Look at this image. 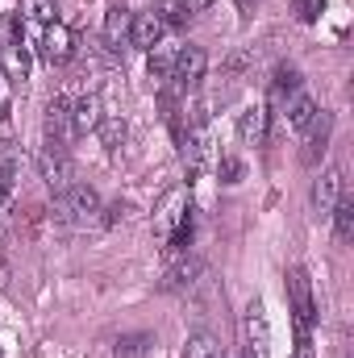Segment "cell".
<instances>
[{
	"instance_id": "obj_6",
	"label": "cell",
	"mask_w": 354,
	"mask_h": 358,
	"mask_svg": "<svg viewBox=\"0 0 354 358\" xmlns=\"http://www.w3.org/2000/svg\"><path fill=\"white\" fill-rule=\"evenodd\" d=\"M204 67H208L204 50L200 46H183L176 59H171V80H176L179 88H192V84L204 80Z\"/></svg>"
},
{
	"instance_id": "obj_25",
	"label": "cell",
	"mask_w": 354,
	"mask_h": 358,
	"mask_svg": "<svg viewBox=\"0 0 354 358\" xmlns=\"http://www.w3.org/2000/svg\"><path fill=\"white\" fill-rule=\"evenodd\" d=\"M321 4H325V0H296V17H300L304 25H313V21L321 17Z\"/></svg>"
},
{
	"instance_id": "obj_16",
	"label": "cell",
	"mask_w": 354,
	"mask_h": 358,
	"mask_svg": "<svg viewBox=\"0 0 354 358\" xmlns=\"http://www.w3.org/2000/svg\"><path fill=\"white\" fill-rule=\"evenodd\" d=\"M183 358H225V350H221V342H217L213 334H192Z\"/></svg>"
},
{
	"instance_id": "obj_11",
	"label": "cell",
	"mask_w": 354,
	"mask_h": 358,
	"mask_svg": "<svg viewBox=\"0 0 354 358\" xmlns=\"http://www.w3.org/2000/svg\"><path fill=\"white\" fill-rule=\"evenodd\" d=\"M267 121H271L267 104H250V108L238 117V138H242L246 146H263L267 142Z\"/></svg>"
},
{
	"instance_id": "obj_21",
	"label": "cell",
	"mask_w": 354,
	"mask_h": 358,
	"mask_svg": "<svg viewBox=\"0 0 354 358\" xmlns=\"http://www.w3.org/2000/svg\"><path fill=\"white\" fill-rule=\"evenodd\" d=\"M21 8H25V17L29 21H38V25H50V21H59L55 13V0H21Z\"/></svg>"
},
{
	"instance_id": "obj_10",
	"label": "cell",
	"mask_w": 354,
	"mask_h": 358,
	"mask_svg": "<svg viewBox=\"0 0 354 358\" xmlns=\"http://www.w3.org/2000/svg\"><path fill=\"white\" fill-rule=\"evenodd\" d=\"M100 117H104V108H100V96H80L76 104H71V134L76 138H88L96 134V125H100Z\"/></svg>"
},
{
	"instance_id": "obj_5",
	"label": "cell",
	"mask_w": 354,
	"mask_h": 358,
	"mask_svg": "<svg viewBox=\"0 0 354 358\" xmlns=\"http://www.w3.org/2000/svg\"><path fill=\"white\" fill-rule=\"evenodd\" d=\"M42 55L50 63H71L76 59V29L63 25V21H50L46 34H42Z\"/></svg>"
},
{
	"instance_id": "obj_8",
	"label": "cell",
	"mask_w": 354,
	"mask_h": 358,
	"mask_svg": "<svg viewBox=\"0 0 354 358\" xmlns=\"http://www.w3.org/2000/svg\"><path fill=\"white\" fill-rule=\"evenodd\" d=\"M63 213L76 217V221L96 217V213H100V196H96V187H88V183H71V187L63 192Z\"/></svg>"
},
{
	"instance_id": "obj_24",
	"label": "cell",
	"mask_w": 354,
	"mask_h": 358,
	"mask_svg": "<svg viewBox=\"0 0 354 358\" xmlns=\"http://www.w3.org/2000/svg\"><path fill=\"white\" fill-rule=\"evenodd\" d=\"M150 80H171V55L150 50Z\"/></svg>"
},
{
	"instance_id": "obj_30",
	"label": "cell",
	"mask_w": 354,
	"mask_h": 358,
	"mask_svg": "<svg viewBox=\"0 0 354 358\" xmlns=\"http://www.w3.org/2000/svg\"><path fill=\"white\" fill-rule=\"evenodd\" d=\"M234 4H238L242 13H250V8H255V0H234Z\"/></svg>"
},
{
	"instance_id": "obj_18",
	"label": "cell",
	"mask_w": 354,
	"mask_h": 358,
	"mask_svg": "<svg viewBox=\"0 0 354 358\" xmlns=\"http://www.w3.org/2000/svg\"><path fill=\"white\" fill-rule=\"evenodd\" d=\"M96 134H100V142H104V150H117V146L125 142V121H121V117H100V125H96Z\"/></svg>"
},
{
	"instance_id": "obj_2",
	"label": "cell",
	"mask_w": 354,
	"mask_h": 358,
	"mask_svg": "<svg viewBox=\"0 0 354 358\" xmlns=\"http://www.w3.org/2000/svg\"><path fill=\"white\" fill-rule=\"evenodd\" d=\"M288 296H292V313H296V355L309 358V329L317 321V304H313V283L309 271H292L288 275Z\"/></svg>"
},
{
	"instance_id": "obj_31",
	"label": "cell",
	"mask_w": 354,
	"mask_h": 358,
	"mask_svg": "<svg viewBox=\"0 0 354 358\" xmlns=\"http://www.w3.org/2000/svg\"><path fill=\"white\" fill-rule=\"evenodd\" d=\"M0 358H4V350H0Z\"/></svg>"
},
{
	"instance_id": "obj_23",
	"label": "cell",
	"mask_w": 354,
	"mask_h": 358,
	"mask_svg": "<svg viewBox=\"0 0 354 358\" xmlns=\"http://www.w3.org/2000/svg\"><path fill=\"white\" fill-rule=\"evenodd\" d=\"M300 88V71L296 67H279L275 71V96H288V92Z\"/></svg>"
},
{
	"instance_id": "obj_29",
	"label": "cell",
	"mask_w": 354,
	"mask_h": 358,
	"mask_svg": "<svg viewBox=\"0 0 354 358\" xmlns=\"http://www.w3.org/2000/svg\"><path fill=\"white\" fill-rule=\"evenodd\" d=\"M208 4H213V0H183V8H187V17H192V13H204Z\"/></svg>"
},
{
	"instance_id": "obj_17",
	"label": "cell",
	"mask_w": 354,
	"mask_h": 358,
	"mask_svg": "<svg viewBox=\"0 0 354 358\" xmlns=\"http://www.w3.org/2000/svg\"><path fill=\"white\" fill-rule=\"evenodd\" d=\"M309 129H313V134H309V150H304V159L317 163V155H321L325 142H330V113H317V121H313Z\"/></svg>"
},
{
	"instance_id": "obj_7",
	"label": "cell",
	"mask_w": 354,
	"mask_h": 358,
	"mask_svg": "<svg viewBox=\"0 0 354 358\" xmlns=\"http://www.w3.org/2000/svg\"><path fill=\"white\" fill-rule=\"evenodd\" d=\"M163 34H167V25H163L155 13H138V17H129V42H134L138 50H159Z\"/></svg>"
},
{
	"instance_id": "obj_22",
	"label": "cell",
	"mask_w": 354,
	"mask_h": 358,
	"mask_svg": "<svg viewBox=\"0 0 354 358\" xmlns=\"http://www.w3.org/2000/svg\"><path fill=\"white\" fill-rule=\"evenodd\" d=\"M146 346H150V338H146V334L121 338V342H117V358H142V355H146Z\"/></svg>"
},
{
	"instance_id": "obj_3",
	"label": "cell",
	"mask_w": 354,
	"mask_h": 358,
	"mask_svg": "<svg viewBox=\"0 0 354 358\" xmlns=\"http://www.w3.org/2000/svg\"><path fill=\"white\" fill-rule=\"evenodd\" d=\"M38 176H42V183H46L55 196H63V192L76 183V167H71V159H67L59 146H46V150H38Z\"/></svg>"
},
{
	"instance_id": "obj_14",
	"label": "cell",
	"mask_w": 354,
	"mask_h": 358,
	"mask_svg": "<svg viewBox=\"0 0 354 358\" xmlns=\"http://www.w3.org/2000/svg\"><path fill=\"white\" fill-rule=\"evenodd\" d=\"M0 67H4V76H8L13 84H25V80H29V55L21 50V42L4 46V55H0Z\"/></svg>"
},
{
	"instance_id": "obj_4",
	"label": "cell",
	"mask_w": 354,
	"mask_h": 358,
	"mask_svg": "<svg viewBox=\"0 0 354 358\" xmlns=\"http://www.w3.org/2000/svg\"><path fill=\"white\" fill-rule=\"evenodd\" d=\"M242 334H246V346L255 358L271 355V321H267L263 300H250L246 304V317H242Z\"/></svg>"
},
{
	"instance_id": "obj_19",
	"label": "cell",
	"mask_w": 354,
	"mask_h": 358,
	"mask_svg": "<svg viewBox=\"0 0 354 358\" xmlns=\"http://www.w3.org/2000/svg\"><path fill=\"white\" fill-rule=\"evenodd\" d=\"M121 38H129V17H125V8H108V21H104V42H108V46H117Z\"/></svg>"
},
{
	"instance_id": "obj_12",
	"label": "cell",
	"mask_w": 354,
	"mask_h": 358,
	"mask_svg": "<svg viewBox=\"0 0 354 358\" xmlns=\"http://www.w3.org/2000/svg\"><path fill=\"white\" fill-rule=\"evenodd\" d=\"M67 125H71V104H67V96H55L50 108H46V146H59L63 150Z\"/></svg>"
},
{
	"instance_id": "obj_20",
	"label": "cell",
	"mask_w": 354,
	"mask_h": 358,
	"mask_svg": "<svg viewBox=\"0 0 354 358\" xmlns=\"http://www.w3.org/2000/svg\"><path fill=\"white\" fill-rule=\"evenodd\" d=\"M150 13H155L163 25H183V21H187V8H183V0H159Z\"/></svg>"
},
{
	"instance_id": "obj_15",
	"label": "cell",
	"mask_w": 354,
	"mask_h": 358,
	"mask_svg": "<svg viewBox=\"0 0 354 358\" xmlns=\"http://www.w3.org/2000/svg\"><path fill=\"white\" fill-rule=\"evenodd\" d=\"M334 234H338V242H351L354 238V200L351 196H342L338 204H334Z\"/></svg>"
},
{
	"instance_id": "obj_28",
	"label": "cell",
	"mask_w": 354,
	"mask_h": 358,
	"mask_svg": "<svg viewBox=\"0 0 354 358\" xmlns=\"http://www.w3.org/2000/svg\"><path fill=\"white\" fill-rule=\"evenodd\" d=\"M217 171H221L225 183H238V179H242V163H238V159H221V167H217Z\"/></svg>"
},
{
	"instance_id": "obj_1",
	"label": "cell",
	"mask_w": 354,
	"mask_h": 358,
	"mask_svg": "<svg viewBox=\"0 0 354 358\" xmlns=\"http://www.w3.org/2000/svg\"><path fill=\"white\" fill-rule=\"evenodd\" d=\"M155 234H159V242L167 246V255H179V250L192 242V200H187L183 187H176V192L163 196V204H159V213H155Z\"/></svg>"
},
{
	"instance_id": "obj_13",
	"label": "cell",
	"mask_w": 354,
	"mask_h": 358,
	"mask_svg": "<svg viewBox=\"0 0 354 358\" xmlns=\"http://www.w3.org/2000/svg\"><path fill=\"white\" fill-rule=\"evenodd\" d=\"M317 121V100L313 96H304V92H296L292 96V104H288V125L296 129V134H309V125Z\"/></svg>"
},
{
	"instance_id": "obj_27",
	"label": "cell",
	"mask_w": 354,
	"mask_h": 358,
	"mask_svg": "<svg viewBox=\"0 0 354 358\" xmlns=\"http://www.w3.org/2000/svg\"><path fill=\"white\" fill-rule=\"evenodd\" d=\"M196 271H200V263H179V267L167 275V283H171V287H179V283H192V275H196Z\"/></svg>"
},
{
	"instance_id": "obj_9",
	"label": "cell",
	"mask_w": 354,
	"mask_h": 358,
	"mask_svg": "<svg viewBox=\"0 0 354 358\" xmlns=\"http://www.w3.org/2000/svg\"><path fill=\"white\" fill-rule=\"evenodd\" d=\"M338 200H342V167H325L321 179H317V187H313V208L321 217H330Z\"/></svg>"
},
{
	"instance_id": "obj_26",
	"label": "cell",
	"mask_w": 354,
	"mask_h": 358,
	"mask_svg": "<svg viewBox=\"0 0 354 358\" xmlns=\"http://www.w3.org/2000/svg\"><path fill=\"white\" fill-rule=\"evenodd\" d=\"M13 179H17V163L8 159V163H0V204H4L8 192H13Z\"/></svg>"
}]
</instances>
